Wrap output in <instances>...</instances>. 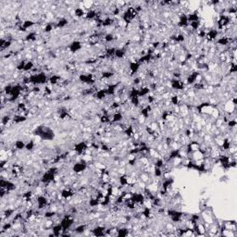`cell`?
Listing matches in <instances>:
<instances>
[{"instance_id": "obj_23", "label": "cell", "mask_w": 237, "mask_h": 237, "mask_svg": "<svg viewBox=\"0 0 237 237\" xmlns=\"http://www.w3.org/2000/svg\"><path fill=\"white\" fill-rule=\"evenodd\" d=\"M138 90H139V96H140V98L148 95L149 93H150V88H149V86H146V85L141 86L140 88H138Z\"/></svg>"}, {"instance_id": "obj_22", "label": "cell", "mask_w": 237, "mask_h": 237, "mask_svg": "<svg viewBox=\"0 0 237 237\" xmlns=\"http://www.w3.org/2000/svg\"><path fill=\"white\" fill-rule=\"evenodd\" d=\"M34 25H35V22H34V20H24V21L21 23L20 26H21V27H22L25 31H27L28 29L34 27Z\"/></svg>"}, {"instance_id": "obj_2", "label": "cell", "mask_w": 237, "mask_h": 237, "mask_svg": "<svg viewBox=\"0 0 237 237\" xmlns=\"http://www.w3.org/2000/svg\"><path fill=\"white\" fill-rule=\"evenodd\" d=\"M29 82L33 85H40L48 82V77L45 72L33 73L29 76Z\"/></svg>"}, {"instance_id": "obj_5", "label": "cell", "mask_w": 237, "mask_h": 237, "mask_svg": "<svg viewBox=\"0 0 237 237\" xmlns=\"http://www.w3.org/2000/svg\"><path fill=\"white\" fill-rule=\"evenodd\" d=\"M87 168H88V164L86 162H84V160H81V161L74 163L71 170H72V172L75 174H81L84 171H86Z\"/></svg>"}, {"instance_id": "obj_36", "label": "cell", "mask_w": 237, "mask_h": 237, "mask_svg": "<svg viewBox=\"0 0 237 237\" xmlns=\"http://www.w3.org/2000/svg\"><path fill=\"white\" fill-rule=\"evenodd\" d=\"M53 29H54V25L52 24V23H46L45 25V27H44V32L45 33V34H48V33H50V32H52L53 31Z\"/></svg>"}, {"instance_id": "obj_29", "label": "cell", "mask_w": 237, "mask_h": 237, "mask_svg": "<svg viewBox=\"0 0 237 237\" xmlns=\"http://www.w3.org/2000/svg\"><path fill=\"white\" fill-rule=\"evenodd\" d=\"M113 76H114V72L110 71V70H105V71H102V73H101L102 80L103 79L104 80H110V79H111Z\"/></svg>"}, {"instance_id": "obj_34", "label": "cell", "mask_w": 237, "mask_h": 237, "mask_svg": "<svg viewBox=\"0 0 237 237\" xmlns=\"http://www.w3.org/2000/svg\"><path fill=\"white\" fill-rule=\"evenodd\" d=\"M115 39H116L115 35L113 34H111V33L106 34H105V36H104V40H105V42H106V43H111Z\"/></svg>"}, {"instance_id": "obj_11", "label": "cell", "mask_w": 237, "mask_h": 237, "mask_svg": "<svg viewBox=\"0 0 237 237\" xmlns=\"http://www.w3.org/2000/svg\"><path fill=\"white\" fill-rule=\"evenodd\" d=\"M219 37V31L215 30V29H209L208 31H206V39L210 42L217 40Z\"/></svg>"}, {"instance_id": "obj_31", "label": "cell", "mask_w": 237, "mask_h": 237, "mask_svg": "<svg viewBox=\"0 0 237 237\" xmlns=\"http://www.w3.org/2000/svg\"><path fill=\"white\" fill-rule=\"evenodd\" d=\"M34 69V61L32 60H26V64H25V67H24V70L25 72H28V71H31L32 70Z\"/></svg>"}, {"instance_id": "obj_7", "label": "cell", "mask_w": 237, "mask_h": 237, "mask_svg": "<svg viewBox=\"0 0 237 237\" xmlns=\"http://www.w3.org/2000/svg\"><path fill=\"white\" fill-rule=\"evenodd\" d=\"M36 205H37V208L39 210H42L44 209L45 207H46L48 206V198L45 196V195H39L37 197H36Z\"/></svg>"}, {"instance_id": "obj_3", "label": "cell", "mask_w": 237, "mask_h": 237, "mask_svg": "<svg viewBox=\"0 0 237 237\" xmlns=\"http://www.w3.org/2000/svg\"><path fill=\"white\" fill-rule=\"evenodd\" d=\"M74 215L71 214H66L60 221V224L63 228V231H70V229L74 224Z\"/></svg>"}, {"instance_id": "obj_26", "label": "cell", "mask_w": 237, "mask_h": 237, "mask_svg": "<svg viewBox=\"0 0 237 237\" xmlns=\"http://www.w3.org/2000/svg\"><path fill=\"white\" fill-rule=\"evenodd\" d=\"M25 146H26V143L23 140H17L14 144L15 149L19 150V151H21V150L25 149Z\"/></svg>"}, {"instance_id": "obj_8", "label": "cell", "mask_w": 237, "mask_h": 237, "mask_svg": "<svg viewBox=\"0 0 237 237\" xmlns=\"http://www.w3.org/2000/svg\"><path fill=\"white\" fill-rule=\"evenodd\" d=\"M170 86L173 89V90H178V91H181V90H183L184 87H185V84H184V82H182L181 79H173V80H171L170 82Z\"/></svg>"}, {"instance_id": "obj_17", "label": "cell", "mask_w": 237, "mask_h": 237, "mask_svg": "<svg viewBox=\"0 0 237 237\" xmlns=\"http://www.w3.org/2000/svg\"><path fill=\"white\" fill-rule=\"evenodd\" d=\"M62 81V79L59 75H51L50 77H48V83L51 85H56V84H59Z\"/></svg>"}, {"instance_id": "obj_35", "label": "cell", "mask_w": 237, "mask_h": 237, "mask_svg": "<svg viewBox=\"0 0 237 237\" xmlns=\"http://www.w3.org/2000/svg\"><path fill=\"white\" fill-rule=\"evenodd\" d=\"M35 147V143L33 141V140H30L28 143H26V146H25V149L27 151H33Z\"/></svg>"}, {"instance_id": "obj_28", "label": "cell", "mask_w": 237, "mask_h": 237, "mask_svg": "<svg viewBox=\"0 0 237 237\" xmlns=\"http://www.w3.org/2000/svg\"><path fill=\"white\" fill-rule=\"evenodd\" d=\"M87 229H88V225L87 224H80L79 226L75 227L74 232L76 233H84L85 231H87Z\"/></svg>"}, {"instance_id": "obj_9", "label": "cell", "mask_w": 237, "mask_h": 237, "mask_svg": "<svg viewBox=\"0 0 237 237\" xmlns=\"http://www.w3.org/2000/svg\"><path fill=\"white\" fill-rule=\"evenodd\" d=\"M83 47V44L81 41L79 40H75V41H72L70 45H69V50L71 52V53H77V52H79Z\"/></svg>"}, {"instance_id": "obj_18", "label": "cell", "mask_w": 237, "mask_h": 237, "mask_svg": "<svg viewBox=\"0 0 237 237\" xmlns=\"http://www.w3.org/2000/svg\"><path fill=\"white\" fill-rule=\"evenodd\" d=\"M51 230H52V235L53 236H60V235H62V232H64L61 224L53 225V227L51 228Z\"/></svg>"}, {"instance_id": "obj_21", "label": "cell", "mask_w": 237, "mask_h": 237, "mask_svg": "<svg viewBox=\"0 0 237 237\" xmlns=\"http://www.w3.org/2000/svg\"><path fill=\"white\" fill-rule=\"evenodd\" d=\"M27 116L25 115H19V114H16L13 118H12V121L13 123H16V124H19V123H21V122H24L27 120Z\"/></svg>"}, {"instance_id": "obj_25", "label": "cell", "mask_w": 237, "mask_h": 237, "mask_svg": "<svg viewBox=\"0 0 237 237\" xmlns=\"http://www.w3.org/2000/svg\"><path fill=\"white\" fill-rule=\"evenodd\" d=\"M126 55V49L120 47V48H116V52H115V58L120 59H123Z\"/></svg>"}, {"instance_id": "obj_10", "label": "cell", "mask_w": 237, "mask_h": 237, "mask_svg": "<svg viewBox=\"0 0 237 237\" xmlns=\"http://www.w3.org/2000/svg\"><path fill=\"white\" fill-rule=\"evenodd\" d=\"M74 194L75 193H74V191L71 187L70 188H65V189L60 191V196H61L62 200H69V199L72 198Z\"/></svg>"}, {"instance_id": "obj_1", "label": "cell", "mask_w": 237, "mask_h": 237, "mask_svg": "<svg viewBox=\"0 0 237 237\" xmlns=\"http://www.w3.org/2000/svg\"><path fill=\"white\" fill-rule=\"evenodd\" d=\"M34 135H37V137H40L42 140H45V141H51L55 137L53 130H51L49 127L45 125L38 126L34 130Z\"/></svg>"}, {"instance_id": "obj_27", "label": "cell", "mask_w": 237, "mask_h": 237, "mask_svg": "<svg viewBox=\"0 0 237 237\" xmlns=\"http://www.w3.org/2000/svg\"><path fill=\"white\" fill-rule=\"evenodd\" d=\"M85 11H84V9H83V8H80V7H78V8H76L75 9H74V16L75 17H77V18H83V17H84L85 16Z\"/></svg>"}, {"instance_id": "obj_20", "label": "cell", "mask_w": 237, "mask_h": 237, "mask_svg": "<svg viewBox=\"0 0 237 237\" xmlns=\"http://www.w3.org/2000/svg\"><path fill=\"white\" fill-rule=\"evenodd\" d=\"M98 17V13H97V11L96 10H95V9H89L86 13H85V16H84V18L86 19V20H95V19H96Z\"/></svg>"}, {"instance_id": "obj_14", "label": "cell", "mask_w": 237, "mask_h": 237, "mask_svg": "<svg viewBox=\"0 0 237 237\" xmlns=\"http://www.w3.org/2000/svg\"><path fill=\"white\" fill-rule=\"evenodd\" d=\"M106 232H107V228L105 226H101V225H98L96 227H95L93 230H92V232L94 235H96V236H103V235H106Z\"/></svg>"}, {"instance_id": "obj_33", "label": "cell", "mask_w": 237, "mask_h": 237, "mask_svg": "<svg viewBox=\"0 0 237 237\" xmlns=\"http://www.w3.org/2000/svg\"><path fill=\"white\" fill-rule=\"evenodd\" d=\"M68 20L67 19H60L57 23H56V28H64L65 26L68 25Z\"/></svg>"}, {"instance_id": "obj_16", "label": "cell", "mask_w": 237, "mask_h": 237, "mask_svg": "<svg viewBox=\"0 0 237 237\" xmlns=\"http://www.w3.org/2000/svg\"><path fill=\"white\" fill-rule=\"evenodd\" d=\"M123 120V114L120 111H116L112 114L111 123H120Z\"/></svg>"}, {"instance_id": "obj_32", "label": "cell", "mask_w": 237, "mask_h": 237, "mask_svg": "<svg viewBox=\"0 0 237 237\" xmlns=\"http://www.w3.org/2000/svg\"><path fill=\"white\" fill-rule=\"evenodd\" d=\"M129 234H130V230L126 227L118 229V231H117L118 236H126V235H129Z\"/></svg>"}, {"instance_id": "obj_6", "label": "cell", "mask_w": 237, "mask_h": 237, "mask_svg": "<svg viewBox=\"0 0 237 237\" xmlns=\"http://www.w3.org/2000/svg\"><path fill=\"white\" fill-rule=\"evenodd\" d=\"M79 80L83 84L92 85L95 83V78L93 73H83L79 75Z\"/></svg>"}, {"instance_id": "obj_12", "label": "cell", "mask_w": 237, "mask_h": 237, "mask_svg": "<svg viewBox=\"0 0 237 237\" xmlns=\"http://www.w3.org/2000/svg\"><path fill=\"white\" fill-rule=\"evenodd\" d=\"M198 74H199L198 71H193L192 73L188 74V76H187V78H186V82L184 83V84H189V85H194V84L196 83Z\"/></svg>"}, {"instance_id": "obj_13", "label": "cell", "mask_w": 237, "mask_h": 237, "mask_svg": "<svg viewBox=\"0 0 237 237\" xmlns=\"http://www.w3.org/2000/svg\"><path fill=\"white\" fill-rule=\"evenodd\" d=\"M129 179H130V176L128 174H126V173L120 174L119 179H118L120 185L121 187H128L129 186Z\"/></svg>"}, {"instance_id": "obj_15", "label": "cell", "mask_w": 237, "mask_h": 237, "mask_svg": "<svg viewBox=\"0 0 237 237\" xmlns=\"http://www.w3.org/2000/svg\"><path fill=\"white\" fill-rule=\"evenodd\" d=\"M140 67H141V64L138 62V60H134V61H131V62L129 64L130 72H131V74L136 73V72L140 70Z\"/></svg>"}, {"instance_id": "obj_19", "label": "cell", "mask_w": 237, "mask_h": 237, "mask_svg": "<svg viewBox=\"0 0 237 237\" xmlns=\"http://www.w3.org/2000/svg\"><path fill=\"white\" fill-rule=\"evenodd\" d=\"M94 95H95V97L96 99H98V100H104L105 98L108 96L107 91H106V89H104V88H102V89H97Z\"/></svg>"}, {"instance_id": "obj_30", "label": "cell", "mask_w": 237, "mask_h": 237, "mask_svg": "<svg viewBox=\"0 0 237 237\" xmlns=\"http://www.w3.org/2000/svg\"><path fill=\"white\" fill-rule=\"evenodd\" d=\"M169 100H170L171 104H172L174 107H176V106H179V105H180L181 98H180V96H179V95H174L171 96Z\"/></svg>"}, {"instance_id": "obj_4", "label": "cell", "mask_w": 237, "mask_h": 237, "mask_svg": "<svg viewBox=\"0 0 237 237\" xmlns=\"http://www.w3.org/2000/svg\"><path fill=\"white\" fill-rule=\"evenodd\" d=\"M89 148V144L85 141H81L74 145L73 151L77 156H82L85 153V151Z\"/></svg>"}, {"instance_id": "obj_24", "label": "cell", "mask_w": 237, "mask_h": 237, "mask_svg": "<svg viewBox=\"0 0 237 237\" xmlns=\"http://www.w3.org/2000/svg\"><path fill=\"white\" fill-rule=\"evenodd\" d=\"M37 40V34L35 32H31L25 36V41L28 43H33Z\"/></svg>"}]
</instances>
